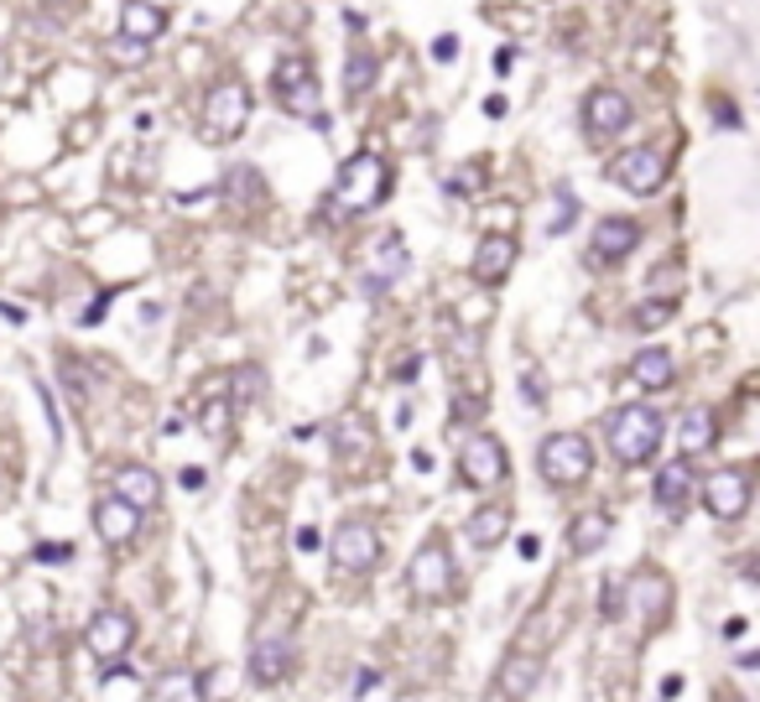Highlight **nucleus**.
I'll use <instances>...</instances> for the list:
<instances>
[{
  "label": "nucleus",
  "mask_w": 760,
  "mask_h": 702,
  "mask_svg": "<svg viewBox=\"0 0 760 702\" xmlns=\"http://www.w3.org/2000/svg\"><path fill=\"white\" fill-rule=\"evenodd\" d=\"M391 161H380L376 151H360V157H349L339 167V178H334V193H328V219H355V214H370L380 203L391 199Z\"/></svg>",
  "instance_id": "obj_1"
},
{
  "label": "nucleus",
  "mask_w": 760,
  "mask_h": 702,
  "mask_svg": "<svg viewBox=\"0 0 760 702\" xmlns=\"http://www.w3.org/2000/svg\"><path fill=\"white\" fill-rule=\"evenodd\" d=\"M661 432H667L661 411H651V406H621L610 417V453H615V463L636 468V463H646L661 448Z\"/></svg>",
  "instance_id": "obj_2"
},
{
  "label": "nucleus",
  "mask_w": 760,
  "mask_h": 702,
  "mask_svg": "<svg viewBox=\"0 0 760 702\" xmlns=\"http://www.w3.org/2000/svg\"><path fill=\"white\" fill-rule=\"evenodd\" d=\"M537 468L552 489H573L594 474V448L583 432H547L537 448Z\"/></svg>",
  "instance_id": "obj_3"
},
{
  "label": "nucleus",
  "mask_w": 760,
  "mask_h": 702,
  "mask_svg": "<svg viewBox=\"0 0 760 702\" xmlns=\"http://www.w3.org/2000/svg\"><path fill=\"white\" fill-rule=\"evenodd\" d=\"M250 89H245L241 79H220L209 94H203V140H214V146H224V140H235L245 131V121H250Z\"/></svg>",
  "instance_id": "obj_4"
},
{
  "label": "nucleus",
  "mask_w": 760,
  "mask_h": 702,
  "mask_svg": "<svg viewBox=\"0 0 760 702\" xmlns=\"http://www.w3.org/2000/svg\"><path fill=\"white\" fill-rule=\"evenodd\" d=\"M454 582H459V562H454V552H448V542H422L417 552H412V567H406V588L417 593V599L427 603H443L448 593H454Z\"/></svg>",
  "instance_id": "obj_5"
},
{
  "label": "nucleus",
  "mask_w": 760,
  "mask_h": 702,
  "mask_svg": "<svg viewBox=\"0 0 760 702\" xmlns=\"http://www.w3.org/2000/svg\"><path fill=\"white\" fill-rule=\"evenodd\" d=\"M277 100L292 110V115H302V121L313 125V131H328V115L318 110V79H313V58H302V53H292V58L277 63Z\"/></svg>",
  "instance_id": "obj_6"
},
{
  "label": "nucleus",
  "mask_w": 760,
  "mask_h": 702,
  "mask_svg": "<svg viewBox=\"0 0 760 702\" xmlns=\"http://www.w3.org/2000/svg\"><path fill=\"white\" fill-rule=\"evenodd\" d=\"M406 265H412V256H406L401 235L396 229H380L376 240H370V250H365V292H370V297L391 292V286L406 276Z\"/></svg>",
  "instance_id": "obj_7"
},
{
  "label": "nucleus",
  "mask_w": 760,
  "mask_h": 702,
  "mask_svg": "<svg viewBox=\"0 0 760 702\" xmlns=\"http://www.w3.org/2000/svg\"><path fill=\"white\" fill-rule=\"evenodd\" d=\"M328 562L344 567V573H370L380 562V531L370 521H344L328 536Z\"/></svg>",
  "instance_id": "obj_8"
},
{
  "label": "nucleus",
  "mask_w": 760,
  "mask_h": 702,
  "mask_svg": "<svg viewBox=\"0 0 760 702\" xmlns=\"http://www.w3.org/2000/svg\"><path fill=\"white\" fill-rule=\"evenodd\" d=\"M505 442L490 438V432H474V438L463 442L459 453V479L469 484V489H495V484L505 479Z\"/></svg>",
  "instance_id": "obj_9"
},
{
  "label": "nucleus",
  "mask_w": 760,
  "mask_h": 702,
  "mask_svg": "<svg viewBox=\"0 0 760 702\" xmlns=\"http://www.w3.org/2000/svg\"><path fill=\"white\" fill-rule=\"evenodd\" d=\"M610 178L621 182L625 193L646 199V193H657L661 182H667V157H661L657 146H630V151H621V157L610 161Z\"/></svg>",
  "instance_id": "obj_10"
},
{
  "label": "nucleus",
  "mask_w": 760,
  "mask_h": 702,
  "mask_svg": "<svg viewBox=\"0 0 760 702\" xmlns=\"http://www.w3.org/2000/svg\"><path fill=\"white\" fill-rule=\"evenodd\" d=\"M136 641V620L125 614V609H100L89 630H83V645H89V656H100V661H121L125 650Z\"/></svg>",
  "instance_id": "obj_11"
},
{
  "label": "nucleus",
  "mask_w": 760,
  "mask_h": 702,
  "mask_svg": "<svg viewBox=\"0 0 760 702\" xmlns=\"http://www.w3.org/2000/svg\"><path fill=\"white\" fill-rule=\"evenodd\" d=\"M698 500L708 505V516H714V521H740L745 505H750V479H745L740 468H719V474H708V479H703Z\"/></svg>",
  "instance_id": "obj_12"
},
{
  "label": "nucleus",
  "mask_w": 760,
  "mask_h": 702,
  "mask_svg": "<svg viewBox=\"0 0 760 702\" xmlns=\"http://www.w3.org/2000/svg\"><path fill=\"white\" fill-rule=\"evenodd\" d=\"M698 474H693V463L688 458H672V463H661V474H657V505L667 510V516H688V505L698 500Z\"/></svg>",
  "instance_id": "obj_13"
},
{
  "label": "nucleus",
  "mask_w": 760,
  "mask_h": 702,
  "mask_svg": "<svg viewBox=\"0 0 760 702\" xmlns=\"http://www.w3.org/2000/svg\"><path fill=\"white\" fill-rule=\"evenodd\" d=\"M640 245V224L636 219H600L594 224V240H589V261L594 265H615V261H625L630 250Z\"/></svg>",
  "instance_id": "obj_14"
},
{
  "label": "nucleus",
  "mask_w": 760,
  "mask_h": 702,
  "mask_svg": "<svg viewBox=\"0 0 760 702\" xmlns=\"http://www.w3.org/2000/svg\"><path fill=\"white\" fill-rule=\"evenodd\" d=\"M583 125H589V136H621L625 125H630V100H625L621 89H594L589 100H583Z\"/></svg>",
  "instance_id": "obj_15"
},
{
  "label": "nucleus",
  "mask_w": 760,
  "mask_h": 702,
  "mask_svg": "<svg viewBox=\"0 0 760 702\" xmlns=\"http://www.w3.org/2000/svg\"><path fill=\"white\" fill-rule=\"evenodd\" d=\"M94 531H100V542L110 546H125L141 536V510L136 505H125L121 495H104L100 505H94Z\"/></svg>",
  "instance_id": "obj_16"
},
{
  "label": "nucleus",
  "mask_w": 760,
  "mask_h": 702,
  "mask_svg": "<svg viewBox=\"0 0 760 702\" xmlns=\"http://www.w3.org/2000/svg\"><path fill=\"white\" fill-rule=\"evenodd\" d=\"M511 265H516V240H511V235H484V240L474 245L469 271H474L480 286H501V281L511 276Z\"/></svg>",
  "instance_id": "obj_17"
},
{
  "label": "nucleus",
  "mask_w": 760,
  "mask_h": 702,
  "mask_svg": "<svg viewBox=\"0 0 760 702\" xmlns=\"http://www.w3.org/2000/svg\"><path fill=\"white\" fill-rule=\"evenodd\" d=\"M115 495H121L125 505H136L141 516H146V510L161 500V479L146 468V463H121V468H115Z\"/></svg>",
  "instance_id": "obj_18"
},
{
  "label": "nucleus",
  "mask_w": 760,
  "mask_h": 702,
  "mask_svg": "<svg viewBox=\"0 0 760 702\" xmlns=\"http://www.w3.org/2000/svg\"><path fill=\"white\" fill-rule=\"evenodd\" d=\"M245 671H250V682L256 687H277L287 671H292V645L287 641H256L250 645V661H245Z\"/></svg>",
  "instance_id": "obj_19"
},
{
  "label": "nucleus",
  "mask_w": 760,
  "mask_h": 702,
  "mask_svg": "<svg viewBox=\"0 0 760 702\" xmlns=\"http://www.w3.org/2000/svg\"><path fill=\"white\" fill-rule=\"evenodd\" d=\"M537 682H541V661H532V656H505L501 671H495V692L505 702H526L537 692Z\"/></svg>",
  "instance_id": "obj_20"
},
{
  "label": "nucleus",
  "mask_w": 760,
  "mask_h": 702,
  "mask_svg": "<svg viewBox=\"0 0 760 702\" xmlns=\"http://www.w3.org/2000/svg\"><path fill=\"white\" fill-rule=\"evenodd\" d=\"M610 531H615V521H610L604 510H583L579 521L568 525V552H573V557H594V552L610 542Z\"/></svg>",
  "instance_id": "obj_21"
},
{
  "label": "nucleus",
  "mask_w": 760,
  "mask_h": 702,
  "mask_svg": "<svg viewBox=\"0 0 760 702\" xmlns=\"http://www.w3.org/2000/svg\"><path fill=\"white\" fill-rule=\"evenodd\" d=\"M719 438V421L708 406H693V411H682L678 421V442H682V458H693V453H708Z\"/></svg>",
  "instance_id": "obj_22"
},
{
  "label": "nucleus",
  "mask_w": 760,
  "mask_h": 702,
  "mask_svg": "<svg viewBox=\"0 0 760 702\" xmlns=\"http://www.w3.org/2000/svg\"><path fill=\"white\" fill-rule=\"evenodd\" d=\"M505 531H511V510H505V505H480V510L469 516V525H463V536L480 546V552L501 546V542H505Z\"/></svg>",
  "instance_id": "obj_23"
},
{
  "label": "nucleus",
  "mask_w": 760,
  "mask_h": 702,
  "mask_svg": "<svg viewBox=\"0 0 760 702\" xmlns=\"http://www.w3.org/2000/svg\"><path fill=\"white\" fill-rule=\"evenodd\" d=\"M667 603H672L667 578H657V573H640V578H630V609H636L640 620H661V614H667Z\"/></svg>",
  "instance_id": "obj_24"
},
{
  "label": "nucleus",
  "mask_w": 760,
  "mask_h": 702,
  "mask_svg": "<svg viewBox=\"0 0 760 702\" xmlns=\"http://www.w3.org/2000/svg\"><path fill=\"white\" fill-rule=\"evenodd\" d=\"M161 26H167V16H161L152 0H125V5H121V32H125V37H136V42L152 47V42L161 37Z\"/></svg>",
  "instance_id": "obj_25"
},
{
  "label": "nucleus",
  "mask_w": 760,
  "mask_h": 702,
  "mask_svg": "<svg viewBox=\"0 0 760 702\" xmlns=\"http://www.w3.org/2000/svg\"><path fill=\"white\" fill-rule=\"evenodd\" d=\"M672 354L667 349H640L636 360H630V381L640 385V390H667L672 385Z\"/></svg>",
  "instance_id": "obj_26"
},
{
  "label": "nucleus",
  "mask_w": 760,
  "mask_h": 702,
  "mask_svg": "<svg viewBox=\"0 0 760 702\" xmlns=\"http://www.w3.org/2000/svg\"><path fill=\"white\" fill-rule=\"evenodd\" d=\"M220 193L235 203V208H260V203H266V182H260L256 167H230V178H224Z\"/></svg>",
  "instance_id": "obj_27"
},
{
  "label": "nucleus",
  "mask_w": 760,
  "mask_h": 702,
  "mask_svg": "<svg viewBox=\"0 0 760 702\" xmlns=\"http://www.w3.org/2000/svg\"><path fill=\"white\" fill-rule=\"evenodd\" d=\"M157 692H161V702H203V677L199 671H167L157 682Z\"/></svg>",
  "instance_id": "obj_28"
},
{
  "label": "nucleus",
  "mask_w": 760,
  "mask_h": 702,
  "mask_svg": "<svg viewBox=\"0 0 760 702\" xmlns=\"http://www.w3.org/2000/svg\"><path fill=\"white\" fill-rule=\"evenodd\" d=\"M365 89H376V58L370 53H349V63H344V94L365 100Z\"/></svg>",
  "instance_id": "obj_29"
},
{
  "label": "nucleus",
  "mask_w": 760,
  "mask_h": 702,
  "mask_svg": "<svg viewBox=\"0 0 760 702\" xmlns=\"http://www.w3.org/2000/svg\"><path fill=\"white\" fill-rule=\"evenodd\" d=\"M474 188H484V161H463L459 172L443 178V193H448V199H463V193H474Z\"/></svg>",
  "instance_id": "obj_30"
},
{
  "label": "nucleus",
  "mask_w": 760,
  "mask_h": 702,
  "mask_svg": "<svg viewBox=\"0 0 760 702\" xmlns=\"http://www.w3.org/2000/svg\"><path fill=\"white\" fill-rule=\"evenodd\" d=\"M104 53H110V63H121V68H136V63H146V42H136V37H125V32H115V37L104 42Z\"/></svg>",
  "instance_id": "obj_31"
},
{
  "label": "nucleus",
  "mask_w": 760,
  "mask_h": 702,
  "mask_svg": "<svg viewBox=\"0 0 760 702\" xmlns=\"http://www.w3.org/2000/svg\"><path fill=\"white\" fill-rule=\"evenodd\" d=\"M573 214H579V199H573V188H558V214H552V224H547V235H568Z\"/></svg>",
  "instance_id": "obj_32"
},
{
  "label": "nucleus",
  "mask_w": 760,
  "mask_h": 702,
  "mask_svg": "<svg viewBox=\"0 0 760 702\" xmlns=\"http://www.w3.org/2000/svg\"><path fill=\"white\" fill-rule=\"evenodd\" d=\"M260 390H266V375H260L256 364H245L241 375H235V401H256Z\"/></svg>",
  "instance_id": "obj_33"
},
{
  "label": "nucleus",
  "mask_w": 760,
  "mask_h": 702,
  "mask_svg": "<svg viewBox=\"0 0 760 702\" xmlns=\"http://www.w3.org/2000/svg\"><path fill=\"white\" fill-rule=\"evenodd\" d=\"M667 318H672V302H640V307H636V328H657V322H667Z\"/></svg>",
  "instance_id": "obj_34"
},
{
  "label": "nucleus",
  "mask_w": 760,
  "mask_h": 702,
  "mask_svg": "<svg viewBox=\"0 0 760 702\" xmlns=\"http://www.w3.org/2000/svg\"><path fill=\"white\" fill-rule=\"evenodd\" d=\"M110 297H115V292H100V297L89 302V313H83V328H94V322L104 318V307H110Z\"/></svg>",
  "instance_id": "obj_35"
},
{
  "label": "nucleus",
  "mask_w": 760,
  "mask_h": 702,
  "mask_svg": "<svg viewBox=\"0 0 760 702\" xmlns=\"http://www.w3.org/2000/svg\"><path fill=\"white\" fill-rule=\"evenodd\" d=\"M433 58L454 63V58H459V37H438V42H433Z\"/></svg>",
  "instance_id": "obj_36"
},
{
  "label": "nucleus",
  "mask_w": 760,
  "mask_h": 702,
  "mask_svg": "<svg viewBox=\"0 0 760 702\" xmlns=\"http://www.w3.org/2000/svg\"><path fill=\"white\" fill-rule=\"evenodd\" d=\"M714 115H719V125H729V131H740V110H735V104H729V100H719V104H714Z\"/></svg>",
  "instance_id": "obj_37"
},
{
  "label": "nucleus",
  "mask_w": 760,
  "mask_h": 702,
  "mask_svg": "<svg viewBox=\"0 0 760 702\" xmlns=\"http://www.w3.org/2000/svg\"><path fill=\"white\" fill-rule=\"evenodd\" d=\"M318 546H323V536L313 531V525H302V531H298V552H318Z\"/></svg>",
  "instance_id": "obj_38"
},
{
  "label": "nucleus",
  "mask_w": 760,
  "mask_h": 702,
  "mask_svg": "<svg viewBox=\"0 0 760 702\" xmlns=\"http://www.w3.org/2000/svg\"><path fill=\"white\" fill-rule=\"evenodd\" d=\"M521 390H526V401H537V406H541V396H547L537 375H521Z\"/></svg>",
  "instance_id": "obj_39"
},
{
  "label": "nucleus",
  "mask_w": 760,
  "mask_h": 702,
  "mask_svg": "<svg viewBox=\"0 0 760 702\" xmlns=\"http://www.w3.org/2000/svg\"><path fill=\"white\" fill-rule=\"evenodd\" d=\"M417 370H422L417 354H412V360H401V364H396V381H401V385H406V381H417Z\"/></svg>",
  "instance_id": "obj_40"
},
{
  "label": "nucleus",
  "mask_w": 760,
  "mask_h": 702,
  "mask_svg": "<svg viewBox=\"0 0 760 702\" xmlns=\"http://www.w3.org/2000/svg\"><path fill=\"white\" fill-rule=\"evenodd\" d=\"M505 110H511V104H505V94H490V100H484V115H490V121H501Z\"/></svg>",
  "instance_id": "obj_41"
},
{
  "label": "nucleus",
  "mask_w": 760,
  "mask_h": 702,
  "mask_svg": "<svg viewBox=\"0 0 760 702\" xmlns=\"http://www.w3.org/2000/svg\"><path fill=\"white\" fill-rule=\"evenodd\" d=\"M203 484H209L203 479V468H182V489H203Z\"/></svg>",
  "instance_id": "obj_42"
},
{
  "label": "nucleus",
  "mask_w": 760,
  "mask_h": 702,
  "mask_svg": "<svg viewBox=\"0 0 760 702\" xmlns=\"http://www.w3.org/2000/svg\"><path fill=\"white\" fill-rule=\"evenodd\" d=\"M209 432H224V401L209 406Z\"/></svg>",
  "instance_id": "obj_43"
},
{
  "label": "nucleus",
  "mask_w": 760,
  "mask_h": 702,
  "mask_svg": "<svg viewBox=\"0 0 760 702\" xmlns=\"http://www.w3.org/2000/svg\"><path fill=\"white\" fill-rule=\"evenodd\" d=\"M68 557V546H37V562H63Z\"/></svg>",
  "instance_id": "obj_44"
},
{
  "label": "nucleus",
  "mask_w": 760,
  "mask_h": 702,
  "mask_svg": "<svg viewBox=\"0 0 760 702\" xmlns=\"http://www.w3.org/2000/svg\"><path fill=\"white\" fill-rule=\"evenodd\" d=\"M370 687H380V671H360L355 677V692H370Z\"/></svg>",
  "instance_id": "obj_45"
},
{
  "label": "nucleus",
  "mask_w": 760,
  "mask_h": 702,
  "mask_svg": "<svg viewBox=\"0 0 760 702\" xmlns=\"http://www.w3.org/2000/svg\"><path fill=\"white\" fill-rule=\"evenodd\" d=\"M537 552H541V542H537V536H521V557L532 562V557H537Z\"/></svg>",
  "instance_id": "obj_46"
},
{
  "label": "nucleus",
  "mask_w": 760,
  "mask_h": 702,
  "mask_svg": "<svg viewBox=\"0 0 760 702\" xmlns=\"http://www.w3.org/2000/svg\"><path fill=\"white\" fill-rule=\"evenodd\" d=\"M511 63H516V53H511V47H501V53H495V73H505Z\"/></svg>",
  "instance_id": "obj_47"
},
{
  "label": "nucleus",
  "mask_w": 760,
  "mask_h": 702,
  "mask_svg": "<svg viewBox=\"0 0 760 702\" xmlns=\"http://www.w3.org/2000/svg\"><path fill=\"white\" fill-rule=\"evenodd\" d=\"M740 666H750V671H760V650H750V656H740Z\"/></svg>",
  "instance_id": "obj_48"
},
{
  "label": "nucleus",
  "mask_w": 760,
  "mask_h": 702,
  "mask_svg": "<svg viewBox=\"0 0 760 702\" xmlns=\"http://www.w3.org/2000/svg\"><path fill=\"white\" fill-rule=\"evenodd\" d=\"M47 5H74V0H47Z\"/></svg>",
  "instance_id": "obj_49"
}]
</instances>
